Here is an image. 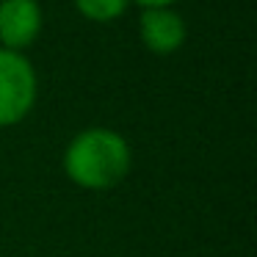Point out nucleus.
<instances>
[{
    "label": "nucleus",
    "instance_id": "obj_1",
    "mask_svg": "<svg viewBox=\"0 0 257 257\" xmlns=\"http://www.w3.org/2000/svg\"><path fill=\"white\" fill-rule=\"evenodd\" d=\"M133 166V150L119 130L86 127L64 150V174L83 191H111L124 183Z\"/></svg>",
    "mask_w": 257,
    "mask_h": 257
},
{
    "label": "nucleus",
    "instance_id": "obj_2",
    "mask_svg": "<svg viewBox=\"0 0 257 257\" xmlns=\"http://www.w3.org/2000/svg\"><path fill=\"white\" fill-rule=\"evenodd\" d=\"M39 78L25 53L0 47V127L20 124L36 105Z\"/></svg>",
    "mask_w": 257,
    "mask_h": 257
},
{
    "label": "nucleus",
    "instance_id": "obj_3",
    "mask_svg": "<svg viewBox=\"0 0 257 257\" xmlns=\"http://www.w3.org/2000/svg\"><path fill=\"white\" fill-rule=\"evenodd\" d=\"M45 14L39 0H0V47L23 53L39 39Z\"/></svg>",
    "mask_w": 257,
    "mask_h": 257
},
{
    "label": "nucleus",
    "instance_id": "obj_4",
    "mask_svg": "<svg viewBox=\"0 0 257 257\" xmlns=\"http://www.w3.org/2000/svg\"><path fill=\"white\" fill-rule=\"evenodd\" d=\"M139 39L155 56H172L188 39V25L177 9H141Z\"/></svg>",
    "mask_w": 257,
    "mask_h": 257
},
{
    "label": "nucleus",
    "instance_id": "obj_5",
    "mask_svg": "<svg viewBox=\"0 0 257 257\" xmlns=\"http://www.w3.org/2000/svg\"><path fill=\"white\" fill-rule=\"evenodd\" d=\"M75 12L89 23H116L124 12H127L130 0H72Z\"/></svg>",
    "mask_w": 257,
    "mask_h": 257
},
{
    "label": "nucleus",
    "instance_id": "obj_6",
    "mask_svg": "<svg viewBox=\"0 0 257 257\" xmlns=\"http://www.w3.org/2000/svg\"><path fill=\"white\" fill-rule=\"evenodd\" d=\"M130 3H136L141 9H174L177 0H130Z\"/></svg>",
    "mask_w": 257,
    "mask_h": 257
}]
</instances>
